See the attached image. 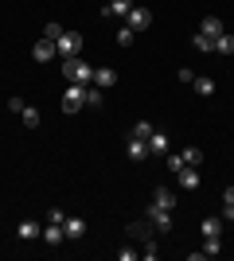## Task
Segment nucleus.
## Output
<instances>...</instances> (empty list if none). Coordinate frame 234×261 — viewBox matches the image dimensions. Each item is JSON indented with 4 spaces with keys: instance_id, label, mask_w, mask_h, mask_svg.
<instances>
[{
    "instance_id": "1",
    "label": "nucleus",
    "mask_w": 234,
    "mask_h": 261,
    "mask_svg": "<svg viewBox=\"0 0 234 261\" xmlns=\"http://www.w3.org/2000/svg\"><path fill=\"white\" fill-rule=\"evenodd\" d=\"M63 78H67V82H78V86H90V82H94V66L82 63V59H63Z\"/></svg>"
},
{
    "instance_id": "2",
    "label": "nucleus",
    "mask_w": 234,
    "mask_h": 261,
    "mask_svg": "<svg viewBox=\"0 0 234 261\" xmlns=\"http://www.w3.org/2000/svg\"><path fill=\"white\" fill-rule=\"evenodd\" d=\"M78 51H82V35L78 32H63L55 39V55L59 59H78Z\"/></svg>"
},
{
    "instance_id": "3",
    "label": "nucleus",
    "mask_w": 234,
    "mask_h": 261,
    "mask_svg": "<svg viewBox=\"0 0 234 261\" xmlns=\"http://www.w3.org/2000/svg\"><path fill=\"white\" fill-rule=\"evenodd\" d=\"M82 106H86V86L70 82V86L63 90V113H78Z\"/></svg>"
},
{
    "instance_id": "4",
    "label": "nucleus",
    "mask_w": 234,
    "mask_h": 261,
    "mask_svg": "<svg viewBox=\"0 0 234 261\" xmlns=\"http://www.w3.org/2000/svg\"><path fill=\"white\" fill-rule=\"evenodd\" d=\"M145 218L152 222V230H172V211H168V207H160V203H148Z\"/></svg>"
},
{
    "instance_id": "5",
    "label": "nucleus",
    "mask_w": 234,
    "mask_h": 261,
    "mask_svg": "<svg viewBox=\"0 0 234 261\" xmlns=\"http://www.w3.org/2000/svg\"><path fill=\"white\" fill-rule=\"evenodd\" d=\"M125 23H129L133 32H145L148 23H152V12L141 8V4H133V8H129V16H125Z\"/></svg>"
},
{
    "instance_id": "6",
    "label": "nucleus",
    "mask_w": 234,
    "mask_h": 261,
    "mask_svg": "<svg viewBox=\"0 0 234 261\" xmlns=\"http://www.w3.org/2000/svg\"><path fill=\"white\" fill-rule=\"evenodd\" d=\"M16 238L20 242H35V238H43V226H39L35 218H23L20 226H16Z\"/></svg>"
},
{
    "instance_id": "7",
    "label": "nucleus",
    "mask_w": 234,
    "mask_h": 261,
    "mask_svg": "<svg viewBox=\"0 0 234 261\" xmlns=\"http://www.w3.org/2000/svg\"><path fill=\"white\" fill-rule=\"evenodd\" d=\"M148 156H168V133L164 129H152V137H148Z\"/></svg>"
},
{
    "instance_id": "8",
    "label": "nucleus",
    "mask_w": 234,
    "mask_h": 261,
    "mask_svg": "<svg viewBox=\"0 0 234 261\" xmlns=\"http://www.w3.org/2000/svg\"><path fill=\"white\" fill-rule=\"evenodd\" d=\"M113 82H117V70H110V66H98V70H94V82H90V86H98V90H110Z\"/></svg>"
},
{
    "instance_id": "9",
    "label": "nucleus",
    "mask_w": 234,
    "mask_h": 261,
    "mask_svg": "<svg viewBox=\"0 0 234 261\" xmlns=\"http://www.w3.org/2000/svg\"><path fill=\"white\" fill-rule=\"evenodd\" d=\"M199 32H203V35H211V39H219V35L226 32V23L219 20V16H203V23H199Z\"/></svg>"
},
{
    "instance_id": "10",
    "label": "nucleus",
    "mask_w": 234,
    "mask_h": 261,
    "mask_svg": "<svg viewBox=\"0 0 234 261\" xmlns=\"http://www.w3.org/2000/svg\"><path fill=\"white\" fill-rule=\"evenodd\" d=\"M63 234H67L70 242H78L82 234H86V222H82V218H70V215H67V222H63Z\"/></svg>"
},
{
    "instance_id": "11",
    "label": "nucleus",
    "mask_w": 234,
    "mask_h": 261,
    "mask_svg": "<svg viewBox=\"0 0 234 261\" xmlns=\"http://www.w3.org/2000/svg\"><path fill=\"white\" fill-rule=\"evenodd\" d=\"M32 55L39 63H51V59H55V43H51V39H39V43L32 47Z\"/></svg>"
},
{
    "instance_id": "12",
    "label": "nucleus",
    "mask_w": 234,
    "mask_h": 261,
    "mask_svg": "<svg viewBox=\"0 0 234 261\" xmlns=\"http://www.w3.org/2000/svg\"><path fill=\"white\" fill-rule=\"evenodd\" d=\"M43 242H47V246H63V242H67L63 226H59V222H47V230H43Z\"/></svg>"
},
{
    "instance_id": "13",
    "label": "nucleus",
    "mask_w": 234,
    "mask_h": 261,
    "mask_svg": "<svg viewBox=\"0 0 234 261\" xmlns=\"http://www.w3.org/2000/svg\"><path fill=\"white\" fill-rule=\"evenodd\" d=\"M125 152H129V160H145V156H148V141H137V137H129Z\"/></svg>"
},
{
    "instance_id": "14",
    "label": "nucleus",
    "mask_w": 234,
    "mask_h": 261,
    "mask_svg": "<svg viewBox=\"0 0 234 261\" xmlns=\"http://www.w3.org/2000/svg\"><path fill=\"white\" fill-rule=\"evenodd\" d=\"M199 230H203V238H223V218H203Z\"/></svg>"
},
{
    "instance_id": "15",
    "label": "nucleus",
    "mask_w": 234,
    "mask_h": 261,
    "mask_svg": "<svg viewBox=\"0 0 234 261\" xmlns=\"http://www.w3.org/2000/svg\"><path fill=\"white\" fill-rule=\"evenodd\" d=\"M129 8H133V0H110L101 8V16H129Z\"/></svg>"
},
{
    "instance_id": "16",
    "label": "nucleus",
    "mask_w": 234,
    "mask_h": 261,
    "mask_svg": "<svg viewBox=\"0 0 234 261\" xmlns=\"http://www.w3.org/2000/svg\"><path fill=\"white\" fill-rule=\"evenodd\" d=\"M179 187H184V191H195V187H199V168H184V172H179Z\"/></svg>"
},
{
    "instance_id": "17",
    "label": "nucleus",
    "mask_w": 234,
    "mask_h": 261,
    "mask_svg": "<svg viewBox=\"0 0 234 261\" xmlns=\"http://www.w3.org/2000/svg\"><path fill=\"white\" fill-rule=\"evenodd\" d=\"M152 203H160V207H168V211H176V195H172L168 187H152Z\"/></svg>"
},
{
    "instance_id": "18",
    "label": "nucleus",
    "mask_w": 234,
    "mask_h": 261,
    "mask_svg": "<svg viewBox=\"0 0 234 261\" xmlns=\"http://www.w3.org/2000/svg\"><path fill=\"white\" fill-rule=\"evenodd\" d=\"M184 164H188V168H199V164H203V148L188 144V148H184Z\"/></svg>"
},
{
    "instance_id": "19",
    "label": "nucleus",
    "mask_w": 234,
    "mask_h": 261,
    "mask_svg": "<svg viewBox=\"0 0 234 261\" xmlns=\"http://www.w3.org/2000/svg\"><path fill=\"white\" fill-rule=\"evenodd\" d=\"M215 51H219V55H234V35L223 32L219 39H215Z\"/></svg>"
},
{
    "instance_id": "20",
    "label": "nucleus",
    "mask_w": 234,
    "mask_h": 261,
    "mask_svg": "<svg viewBox=\"0 0 234 261\" xmlns=\"http://www.w3.org/2000/svg\"><path fill=\"white\" fill-rule=\"evenodd\" d=\"M20 117H23V125H28V129H39V109H35V106H23Z\"/></svg>"
},
{
    "instance_id": "21",
    "label": "nucleus",
    "mask_w": 234,
    "mask_h": 261,
    "mask_svg": "<svg viewBox=\"0 0 234 261\" xmlns=\"http://www.w3.org/2000/svg\"><path fill=\"white\" fill-rule=\"evenodd\" d=\"M152 129H156V125H148V121H137L133 129H129V137H137V141H148V137H152Z\"/></svg>"
},
{
    "instance_id": "22",
    "label": "nucleus",
    "mask_w": 234,
    "mask_h": 261,
    "mask_svg": "<svg viewBox=\"0 0 234 261\" xmlns=\"http://www.w3.org/2000/svg\"><path fill=\"white\" fill-rule=\"evenodd\" d=\"M199 253H203V257H219V253H223V238H207Z\"/></svg>"
},
{
    "instance_id": "23",
    "label": "nucleus",
    "mask_w": 234,
    "mask_h": 261,
    "mask_svg": "<svg viewBox=\"0 0 234 261\" xmlns=\"http://www.w3.org/2000/svg\"><path fill=\"white\" fill-rule=\"evenodd\" d=\"M101 101H106V90H98V86H86V106L101 109Z\"/></svg>"
},
{
    "instance_id": "24",
    "label": "nucleus",
    "mask_w": 234,
    "mask_h": 261,
    "mask_svg": "<svg viewBox=\"0 0 234 261\" xmlns=\"http://www.w3.org/2000/svg\"><path fill=\"white\" fill-rule=\"evenodd\" d=\"M191 86H195V94H199V98H211V94H215V82H211V78H195Z\"/></svg>"
},
{
    "instance_id": "25",
    "label": "nucleus",
    "mask_w": 234,
    "mask_h": 261,
    "mask_svg": "<svg viewBox=\"0 0 234 261\" xmlns=\"http://www.w3.org/2000/svg\"><path fill=\"white\" fill-rule=\"evenodd\" d=\"M191 47H195V51H215V39H211V35H203V32H195Z\"/></svg>"
},
{
    "instance_id": "26",
    "label": "nucleus",
    "mask_w": 234,
    "mask_h": 261,
    "mask_svg": "<svg viewBox=\"0 0 234 261\" xmlns=\"http://www.w3.org/2000/svg\"><path fill=\"white\" fill-rule=\"evenodd\" d=\"M184 168H188V164H184V152H168V172H172V175H179Z\"/></svg>"
},
{
    "instance_id": "27",
    "label": "nucleus",
    "mask_w": 234,
    "mask_h": 261,
    "mask_svg": "<svg viewBox=\"0 0 234 261\" xmlns=\"http://www.w3.org/2000/svg\"><path fill=\"white\" fill-rule=\"evenodd\" d=\"M133 28H129V23H125V28H117V43H121V47H133Z\"/></svg>"
},
{
    "instance_id": "28",
    "label": "nucleus",
    "mask_w": 234,
    "mask_h": 261,
    "mask_svg": "<svg viewBox=\"0 0 234 261\" xmlns=\"http://www.w3.org/2000/svg\"><path fill=\"white\" fill-rule=\"evenodd\" d=\"M47 222H59V226H63V222H67V211L51 207V211H47Z\"/></svg>"
},
{
    "instance_id": "29",
    "label": "nucleus",
    "mask_w": 234,
    "mask_h": 261,
    "mask_svg": "<svg viewBox=\"0 0 234 261\" xmlns=\"http://www.w3.org/2000/svg\"><path fill=\"white\" fill-rule=\"evenodd\" d=\"M59 35H63V28H59V23H47V28H43V39H51V43H55Z\"/></svg>"
},
{
    "instance_id": "30",
    "label": "nucleus",
    "mask_w": 234,
    "mask_h": 261,
    "mask_svg": "<svg viewBox=\"0 0 234 261\" xmlns=\"http://www.w3.org/2000/svg\"><path fill=\"white\" fill-rule=\"evenodd\" d=\"M156 253H160V250H156V242H152V238H148V246H145V250H141V257H145V261H152V257H156Z\"/></svg>"
},
{
    "instance_id": "31",
    "label": "nucleus",
    "mask_w": 234,
    "mask_h": 261,
    "mask_svg": "<svg viewBox=\"0 0 234 261\" xmlns=\"http://www.w3.org/2000/svg\"><path fill=\"white\" fill-rule=\"evenodd\" d=\"M117 257H121V261H137V257H141V250H121Z\"/></svg>"
},
{
    "instance_id": "32",
    "label": "nucleus",
    "mask_w": 234,
    "mask_h": 261,
    "mask_svg": "<svg viewBox=\"0 0 234 261\" xmlns=\"http://www.w3.org/2000/svg\"><path fill=\"white\" fill-rule=\"evenodd\" d=\"M223 222H234V203H223Z\"/></svg>"
},
{
    "instance_id": "33",
    "label": "nucleus",
    "mask_w": 234,
    "mask_h": 261,
    "mask_svg": "<svg viewBox=\"0 0 234 261\" xmlns=\"http://www.w3.org/2000/svg\"><path fill=\"white\" fill-rule=\"evenodd\" d=\"M223 203H234V187H226V191H223Z\"/></svg>"
}]
</instances>
